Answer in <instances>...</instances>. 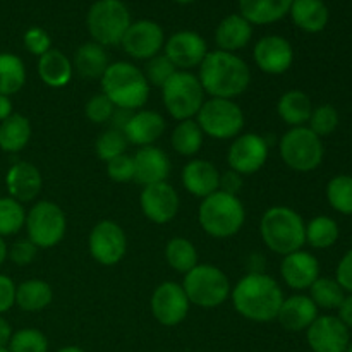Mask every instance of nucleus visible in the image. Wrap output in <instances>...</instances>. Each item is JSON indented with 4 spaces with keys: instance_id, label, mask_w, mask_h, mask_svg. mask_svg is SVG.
Wrapping results in <instances>:
<instances>
[{
    "instance_id": "1",
    "label": "nucleus",
    "mask_w": 352,
    "mask_h": 352,
    "mask_svg": "<svg viewBox=\"0 0 352 352\" xmlns=\"http://www.w3.org/2000/svg\"><path fill=\"white\" fill-rule=\"evenodd\" d=\"M230 299L243 318L256 323L277 320L284 302V291L274 277L263 274H248L230 291Z\"/></svg>"
},
{
    "instance_id": "2",
    "label": "nucleus",
    "mask_w": 352,
    "mask_h": 352,
    "mask_svg": "<svg viewBox=\"0 0 352 352\" xmlns=\"http://www.w3.org/2000/svg\"><path fill=\"white\" fill-rule=\"evenodd\" d=\"M198 69V79L210 98L236 100L251 85L250 65L230 52H208Z\"/></svg>"
},
{
    "instance_id": "3",
    "label": "nucleus",
    "mask_w": 352,
    "mask_h": 352,
    "mask_svg": "<svg viewBox=\"0 0 352 352\" xmlns=\"http://www.w3.org/2000/svg\"><path fill=\"white\" fill-rule=\"evenodd\" d=\"M102 93L117 107L134 112L146 105L150 85L143 71L131 62H112L100 79Z\"/></svg>"
},
{
    "instance_id": "4",
    "label": "nucleus",
    "mask_w": 352,
    "mask_h": 352,
    "mask_svg": "<svg viewBox=\"0 0 352 352\" xmlns=\"http://www.w3.org/2000/svg\"><path fill=\"white\" fill-rule=\"evenodd\" d=\"M260 234L265 246L275 254H291L306 244V223L296 210L277 205L263 213Z\"/></svg>"
},
{
    "instance_id": "5",
    "label": "nucleus",
    "mask_w": 352,
    "mask_h": 352,
    "mask_svg": "<svg viewBox=\"0 0 352 352\" xmlns=\"http://www.w3.org/2000/svg\"><path fill=\"white\" fill-rule=\"evenodd\" d=\"M198 222L201 229L215 239L232 237L246 222V210L239 196L217 191L201 199L198 208Z\"/></svg>"
},
{
    "instance_id": "6",
    "label": "nucleus",
    "mask_w": 352,
    "mask_h": 352,
    "mask_svg": "<svg viewBox=\"0 0 352 352\" xmlns=\"http://www.w3.org/2000/svg\"><path fill=\"white\" fill-rule=\"evenodd\" d=\"M131 23V12L122 0H96L86 14L91 41L102 47L120 45Z\"/></svg>"
},
{
    "instance_id": "7",
    "label": "nucleus",
    "mask_w": 352,
    "mask_h": 352,
    "mask_svg": "<svg viewBox=\"0 0 352 352\" xmlns=\"http://www.w3.org/2000/svg\"><path fill=\"white\" fill-rule=\"evenodd\" d=\"M182 289L189 302L198 308H219L230 298V280L215 265H196L184 275Z\"/></svg>"
},
{
    "instance_id": "8",
    "label": "nucleus",
    "mask_w": 352,
    "mask_h": 352,
    "mask_svg": "<svg viewBox=\"0 0 352 352\" xmlns=\"http://www.w3.org/2000/svg\"><path fill=\"white\" fill-rule=\"evenodd\" d=\"M205 89L191 71H177L162 88V100L168 116L175 120H189L198 116L205 103Z\"/></svg>"
},
{
    "instance_id": "9",
    "label": "nucleus",
    "mask_w": 352,
    "mask_h": 352,
    "mask_svg": "<svg viewBox=\"0 0 352 352\" xmlns=\"http://www.w3.org/2000/svg\"><path fill=\"white\" fill-rule=\"evenodd\" d=\"M282 162L296 172H313L322 165L325 157L322 138L308 126L291 127L278 141Z\"/></svg>"
},
{
    "instance_id": "10",
    "label": "nucleus",
    "mask_w": 352,
    "mask_h": 352,
    "mask_svg": "<svg viewBox=\"0 0 352 352\" xmlns=\"http://www.w3.org/2000/svg\"><path fill=\"white\" fill-rule=\"evenodd\" d=\"M196 122L205 136L220 141L234 140L243 134L244 112L234 100L210 98L199 109Z\"/></svg>"
},
{
    "instance_id": "11",
    "label": "nucleus",
    "mask_w": 352,
    "mask_h": 352,
    "mask_svg": "<svg viewBox=\"0 0 352 352\" xmlns=\"http://www.w3.org/2000/svg\"><path fill=\"white\" fill-rule=\"evenodd\" d=\"M24 227H26L28 239L38 250H50L64 239L67 219L64 210L57 203L43 199L31 206L30 212H26Z\"/></svg>"
},
{
    "instance_id": "12",
    "label": "nucleus",
    "mask_w": 352,
    "mask_h": 352,
    "mask_svg": "<svg viewBox=\"0 0 352 352\" xmlns=\"http://www.w3.org/2000/svg\"><path fill=\"white\" fill-rule=\"evenodd\" d=\"M88 250L96 263L103 265V267H113L126 256V232L113 220H102L89 232Z\"/></svg>"
},
{
    "instance_id": "13",
    "label": "nucleus",
    "mask_w": 352,
    "mask_h": 352,
    "mask_svg": "<svg viewBox=\"0 0 352 352\" xmlns=\"http://www.w3.org/2000/svg\"><path fill=\"white\" fill-rule=\"evenodd\" d=\"M270 144L263 136L254 133H244L234 138L229 151H227V164L230 170L241 175L256 174L265 167L268 160Z\"/></svg>"
},
{
    "instance_id": "14",
    "label": "nucleus",
    "mask_w": 352,
    "mask_h": 352,
    "mask_svg": "<svg viewBox=\"0 0 352 352\" xmlns=\"http://www.w3.org/2000/svg\"><path fill=\"white\" fill-rule=\"evenodd\" d=\"M120 45L129 57L136 60H150L165 47L164 28L151 19L134 21L127 28Z\"/></svg>"
},
{
    "instance_id": "15",
    "label": "nucleus",
    "mask_w": 352,
    "mask_h": 352,
    "mask_svg": "<svg viewBox=\"0 0 352 352\" xmlns=\"http://www.w3.org/2000/svg\"><path fill=\"white\" fill-rule=\"evenodd\" d=\"M150 306L155 320L160 325L175 327L186 320L191 302L181 284L167 280L155 289Z\"/></svg>"
},
{
    "instance_id": "16",
    "label": "nucleus",
    "mask_w": 352,
    "mask_h": 352,
    "mask_svg": "<svg viewBox=\"0 0 352 352\" xmlns=\"http://www.w3.org/2000/svg\"><path fill=\"white\" fill-rule=\"evenodd\" d=\"M164 54L175 65L177 71H191L199 67L208 55V45L205 38L196 31L182 30L165 40Z\"/></svg>"
},
{
    "instance_id": "17",
    "label": "nucleus",
    "mask_w": 352,
    "mask_h": 352,
    "mask_svg": "<svg viewBox=\"0 0 352 352\" xmlns=\"http://www.w3.org/2000/svg\"><path fill=\"white\" fill-rule=\"evenodd\" d=\"M179 195L174 186L165 182L144 186L140 195V206L143 215L157 226L172 222L179 213Z\"/></svg>"
},
{
    "instance_id": "18",
    "label": "nucleus",
    "mask_w": 352,
    "mask_h": 352,
    "mask_svg": "<svg viewBox=\"0 0 352 352\" xmlns=\"http://www.w3.org/2000/svg\"><path fill=\"white\" fill-rule=\"evenodd\" d=\"M306 342L313 352H346L351 332L339 316L322 315L306 330Z\"/></svg>"
},
{
    "instance_id": "19",
    "label": "nucleus",
    "mask_w": 352,
    "mask_h": 352,
    "mask_svg": "<svg viewBox=\"0 0 352 352\" xmlns=\"http://www.w3.org/2000/svg\"><path fill=\"white\" fill-rule=\"evenodd\" d=\"M253 58L261 72L278 76L291 69L294 62V48L284 36L268 34V36L260 38L254 45Z\"/></svg>"
},
{
    "instance_id": "20",
    "label": "nucleus",
    "mask_w": 352,
    "mask_h": 352,
    "mask_svg": "<svg viewBox=\"0 0 352 352\" xmlns=\"http://www.w3.org/2000/svg\"><path fill=\"white\" fill-rule=\"evenodd\" d=\"M280 277L292 291H306L320 277L318 260L305 250L285 254L280 263Z\"/></svg>"
},
{
    "instance_id": "21",
    "label": "nucleus",
    "mask_w": 352,
    "mask_h": 352,
    "mask_svg": "<svg viewBox=\"0 0 352 352\" xmlns=\"http://www.w3.org/2000/svg\"><path fill=\"white\" fill-rule=\"evenodd\" d=\"M43 177L36 165L30 162H17L10 165L6 174V188L12 199L19 203H30L41 192Z\"/></svg>"
},
{
    "instance_id": "22",
    "label": "nucleus",
    "mask_w": 352,
    "mask_h": 352,
    "mask_svg": "<svg viewBox=\"0 0 352 352\" xmlns=\"http://www.w3.org/2000/svg\"><path fill=\"white\" fill-rule=\"evenodd\" d=\"M165 127H167V122L162 117V113L155 112V110L141 109L133 112L122 133L127 143L144 148L153 146L155 141L160 140L162 134L165 133Z\"/></svg>"
},
{
    "instance_id": "23",
    "label": "nucleus",
    "mask_w": 352,
    "mask_h": 352,
    "mask_svg": "<svg viewBox=\"0 0 352 352\" xmlns=\"http://www.w3.org/2000/svg\"><path fill=\"white\" fill-rule=\"evenodd\" d=\"M134 181L138 184L150 186L165 182L170 175V158L157 146L140 148L134 155Z\"/></svg>"
},
{
    "instance_id": "24",
    "label": "nucleus",
    "mask_w": 352,
    "mask_h": 352,
    "mask_svg": "<svg viewBox=\"0 0 352 352\" xmlns=\"http://www.w3.org/2000/svg\"><path fill=\"white\" fill-rule=\"evenodd\" d=\"M181 181L189 195L205 199L219 191L220 170L210 160L195 158L184 165Z\"/></svg>"
},
{
    "instance_id": "25",
    "label": "nucleus",
    "mask_w": 352,
    "mask_h": 352,
    "mask_svg": "<svg viewBox=\"0 0 352 352\" xmlns=\"http://www.w3.org/2000/svg\"><path fill=\"white\" fill-rule=\"evenodd\" d=\"M318 316V308L309 296L294 294L284 299L278 309L277 322L287 332H306Z\"/></svg>"
},
{
    "instance_id": "26",
    "label": "nucleus",
    "mask_w": 352,
    "mask_h": 352,
    "mask_svg": "<svg viewBox=\"0 0 352 352\" xmlns=\"http://www.w3.org/2000/svg\"><path fill=\"white\" fill-rule=\"evenodd\" d=\"M253 38V24L241 14H229L219 23L215 30V43L219 50L234 52L248 47Z\"/></svg>"
},
{
    "instance_id": "27",
    "label": "nucleus",
    "mask_w": 352,
    "mask_h": 352,
    "mask_svg": "<svg viewBox=\"0 0 352 352\" xmlns=\"http://www.w3.org/2000/svg\"><path fill=\"white\" fill-rule=\"evenodd\" d=\"M74 67L72 60L57 48H52L47 54L38 57V76L48 88H64L71 82Z\"/></svg>"
},
{
    "instance_id": "28",
    "label": "nucleus",
    "mask_w": 352,
    "mask_h": 352,
    "mask_svg": "<svg viewBox=\"0 0 352 352\" xmlns=\"http://www.w3.org/2000/svg\"><path fill=\"white\" fill-rule=\"evenodd\" d=\"M292 0H239V14L256 26H267L284 19Z\"/></svg>"
},
{
    "instance_id": "29",
    "label": "nucleus",
    "mask_w": 352,
    "mask_h": 352,
    "mask_svg": "<svg viewBox=\"0 0 352 352\" xmlns=\"http://www.w3.org/2000/svg\"><path fill=\"white\" fill-rule=\"evenodd\" d=\"M291 19L306 33H320L329 24V7L323 0H292Z\"/></svg>"
},
{
    "instance_id": "30",
    "label": "nucleus",
    "mask_w": 352,
    "mask_h": 352,
    "mask_svg": "<svg viewBox=\"0 0 352 352\" xmlns=\"http://www.w3.org/2000/svg\"><path fill=\"white\" fill-rule=\"evenodd\" d=\"M109 65L110 60L105 47L95 41L82 43L74 52V58H72V67L82 79H102Z\"/></svg>"
},
{
    "instance_id": "31",
    "label": "nucleus",
    "mask_w": 352,
    "mask_h": 352,
    "mask_svg": "<svg viewBox=\"0 0 352 352\" xmlns=\"http://www.w3.org/2000/svg\"><path fill=\"white\" fill-rule=\"evenodd\" d=\"M313 103L301 89H289L278 98L277 113L287 126L302 127L309 122Z\"/></svg>"
},
{
    "instance_id": "32",
    "label": "nucleus",
    "mask_w": 352,
    "mask_h": 352,
    "mask_svg": "<svg viewBox=\"0 0 352 352\" xmlns=\"http://www.w3.org/2000/svg\"><path fill=\"white\" fill-rule=\"evenodd\" d=\"M31 122L23 113H12L0 122V150L6 153H19L31 140Z\"/></svg>"
},
{
    "instance_id": "33",
    "label": "nucleus",
    "mask_w": 352,
    "mask_h": 352,
    "mask_svg": "<svg viewBox=\"0 0 352 352\" xmlns=\"http://www.w3.org/2000/svg\"><path fill=\"white\" fill-rule=\"evenodd\" d=\"M54 301V291L48 282L40 278H30L16 285V305L23 311L36 313L45 309Z\"/></svg>"
},
{
    "instance_id": "34",
    "label": "nucleus",
    "mask_w": 352,
    "mask_h": 352,
    "mask_svg": "<svg viewBox=\"0 0 352 352\" xmlns=\"http://www.w3.org/2000/svg\"><path fill=\"white\" fill-rule=\"evenodd\" d=\"M26 85L23 58L9 52H0V95H16Z\"/></svg>"
},
{
    "instance_id": "35",
    "label": "nucleus",
    "mask_w": 352,
    "mask_h": 352,
    "mask_svg": "<svg viewBox=\"0 0 352 352\" xmlns=\"http://www.w3.org/2000/svg\"><path fill=\"white\" fill-rule=\"evenodd\" d=\"M203 138L205 134L196 120H181L172 131L170 144L175 153H179L181 157H195L201 150Z\"/></svg>"
},
{
    "instance_id": "36",
    "label": "nucleus",
    "mask_w": 352,
    "mask_h": 352,
    "mask_svg": "<svg viewBox=\"0 0 352 352\" xmlns=\"http://www.w3.org/2000/svg\"><path fill=\"white\" fill-rule=\"evenodd\" d=\"M165 260L172 270L186 275L198 265V251L186 237H174L165 246Z\"/></svg>"
},
{
    "instance_id": "37",
    "label": "nucleus",
    "mask_w": 352,
    "mask_h": 352,
    "mask_svg": "<svg viewBox=\"0 0 352 352\" xmlns=\"http://www.w3.org/2000/svg\"><path fill=\"white\" fill-rule=\"evenodd\" d=\"M340 236L339 223L327 215H318L306 223V243L315 250H329Z\"/></svg>"
},
{
    "instance_id": "38",
    "label": "nucleus",
    "mask_w": 352,
    "mask_h": 352,
    "mask_svg": "<svg viewBox=\"0 0 352 352\" xmlns=\"http://www.w3.org/2000/svg\"><path fill=\"white\" fill-rule=\"evenodd\" d=\"M308 291L309 298L318 309H339L346 299V291L340 287L336 278L318 277Z\"/></svg>"
},
{
    "instance_id": "39",
    "label": "nucleus",
    "mask_w": 352,
    "mask_h": 352,
    "mask_svg": "<svg viewBox=\"0 0 352 352\" xmlns=\"http://www.w3.org/2000/svg\"><path fill=\"white\" fill-rule=\"evenodd\" d=\"M327 199L336 212L352 215V175L339 174L327 184Z\"/></svg>"
},
{
    "instance_id": "40",
    "label": "nucleus",
    "mask_w": 352,
    "mask_h": 352,
    "mask_svg": "<svg viewBox=\"0 0 352 352\" xmlns=\"http://www.w3.org/2000/svg\"><path fill=\"white\" fill-rule=\"evenodd\" d=\"M26 223V210L23 203L16 201L10 196L0 198V237H9L21 232Z\"/></svg>"
},
{
    "instance_id": "41",
    "label": "nucleus",
    "mask_w": 352,
    "mask_h": 352,
    "mask_svg": "<svg viewBox=\"0 0 352 352\" xmlns=\"http://www.w3.org/2000/svg\"><path fill=\"white\" fill-rule=\"evenodd\" d=\"M127 144L129 143H127L122 131L113 129V127L112 129H107L100 134L98 140H96L95 143L96 157L107 164V162H110L112 158L120 157V155L126 153Z\"/></svg>"
},
{
    "instance_id": "42",
    "label": "nucleus",
    "mask_w": 352,
    "mask_h": 352,
    "mask_svg": "<svg viewBox=\"0 0 352 352\" xmlns=\"http://www.w3.org/2000/svg\"><path fill=\"white\" fill-rule=\"evenodd\" d=\"M7 349L10 352H48V339L38 329H21L12 333Z\"/></svg>"
},
{
    "instance_id": "43",
    "label": "nucleus",
    "mask_w": 352,
    "mask_h": 352,
    "mask_svg": "<svg viewBox=\"0 0 352 352\" xmlns=\"http://www.w3.org/2000/svg\"><path fill=\"white\" fill-rule=\"evenodd\" d=\"M339 112L330 103H323L313 109L311 117H309L308 127L318 138H327L339 127Z\"/></svg>"
},
{
    "instance_id": "44",
    "label": "nucleus",
    "mask_w": 352,
    "mask_h": 352,
    "mask_svg": "<svg viewBox=\"0 0 352 352\" xmlns=\"http://www.w3.org/2000/svg\"><path fill=\"white\" fill-rule=\"evenodd\" d=\"M177 72L175 65L168 60L165 54H158L146 60V65L143 69V74L146 78L148 85L157 86V88H164L165 82Z\"/></svg>"
},
{
    "instance_id": "45",
    "label": "nucleus",
    "mask_w": 352,
    "mask_h": 352,
    "mask_svg": "<svg viewBox=\"0 0 352 352\" xmlns=\"http://www.w3.org/2000/svg\"><path fill=\"white\" fill-rule=\"evenodd\" d=\"M113 110H116V105L107 98L103 93H98V95H93L91 98L86 102L85 107V113H86V119L89 122H95V124H105L110 122L113 116Z\"/></svg>"
},
{
    "instance_id": "46",
    "label": "nucleus",
    "mask_w": 352,
    "mask_h": 352,
    "mask_svg": "<svg viewBox=\"0 0 352 352\" xmlns=\"http://www.w3.org/2000/svg\"><path fill=\"white\" fill-rule=\"evenodd\" d=\"M107 175L119 184L134 181V158L127 153L112 158L107 162Z\"/></svg>"
},
{
    "instance_id": "47",
    "label": "nucleus",
    "mask_w": 352,
    "mask_h": 352,
    "mask_svg": "<svg viewBox=\"0 0 352 352\" xmlns=\"http://www.w3.org/2000/svg\"><path fill=\"white\" fill-rule=\"evenodd\" d=\"M24 47L30 54L36 55V57H41L43 54H47L48 50H52V38L43 28L33 26L30 30H26L23 36Z\"/></svg>"
},
{
    "instance_id": "48",
    "label": "nucleus",
    "mask_w": 352,
    "mask_h": 352,
    "mask_svg": "<svg viewBox=\"0 0 352 352\" xmlns=\"http://www.w3.org/2000/svg\"><path fill=\"white\" fill-rule=\"evenodd\" d=\"M38 248L34 246L30 239H21L16 241V243L10 246L7 258H10V261H12L14 265H17V267H26V265L33 263Z\"/></svg>"
},
{
    "instance_id": "49",
    "label": "nucleus",
    "mask_w": 352,
    "mask_h": 352,
    "mask_svg": "<svg viewBox=\"0 0 352 352\" xmlns=\"http://www.w3.org/2000/svg\"><path fill=\"white\" fill-rule=\"evenodd\" d=\"M336 280L346 291V294H352V250L347 251L337 265Z\"/></svg>"
},
{
    "instance_id": "50",
    "label": "nucleus",
    "mask_w": 352,
    "mask_h": 352,
    "mask_svg": "<svg viewBox=\"0 0 352 352\" xmlns=\"http://www.w3.org/2000/svg\"><path fill=\"white\" fill-rule=\"evenodd\" d=\"M16 305V284L10 277L0 274V315Z\"/></svg>"
},
{
    "instance_id": "51",
    "label": "nucleus",
    "mask_w": 352,
    "mask_h": 352,
    "mask_svg": "<svg viewBox=\"0 0 352 352\" xmlns=\"http://www.w3.org/2000/svg\"><path fill=\"white\" fill-rule=\"evenodd\" d=\"M243 188H244V175L237 174V172L230 170V168L227 172H223V174H220L219 191L237 196Z\"/></svg>"
},
{
    "instance_id": "52",
    "label": "nucleus",
    "mask_w": 352,
    "mask_h": 352,
    "mask_svg": "<svg viewBox=\"0 0 352 352\" xmlns=\"http://www.w3.org/2000/svg\"><path fill=\"white\" fill-rule=\"evenodd\" d=\"M131 116H133V112H131V110L117 109V107H116V110H113L112 119H110V122H112L113 129L124 131V127H126V124L129 122Z\"/></svg>"
},
{
    "instance_id": "53",
    "label": "nucleus",
    "mask_w": 352,
    "mask_h": 352,
    "mask_svg": "<svg viewBox=\"0 0 352 352\" xmlns=\"http://www.w3.org/2000/svg\"><path fill=\"white\" fill-rule=\"evenodd\" d=\"M339 311V318L342 320L344 323H346L347 329H352V294H347L346 299H344V302L340 305V308L337 309Z\"/></svg>"
},
{
    "instance_id": "54",
    "label": "nucleus",
    "mask_w": 352,
    "mask_h": 352,
    "mask_svg": "<svg viewBox=\"0 0 352 352\" xmlns=\"http://www.w3.org/2000/svg\"><path fill=\"white\" fill-rule=\"evenodd\" d=\"M12 325L3 316H0V349H7L10 339H12Z\"/></svg>"
},
{
    "instance_id": "55",
    "label": "nucleus",
    "mask_w": 352,
    "mask_h": 352,
    "mask_svg": "<svg viewBox=\"0 0 352 352\" xmlns=\"http://www.w3.org/2000/svg\"><path fill=\"white\" fill-rule=\"evenodd\" d=\"M12 113H14V109H12V100H10V96L0 95V122L6 120L7 117L12 116Z\"/></svg>"
},
{
    "instance_id": "56",
    "label": "nucleus",
    "mask_w": 352,
    "mask_h": 352,
    "mask_svg": "<svg viewBox=\"0 0 352 352\" xmlns=\"http://www.w3.org/2000/svg\"><path fill=\"white\" fill-rule=\"evenodd\" d=\"M7 253H9V248H7V244H6V241H3V237H0V267H2V265L6 263Z\"/></svg>"
},
{
    "instance_id": "57",
    "label": "nucleus",
    "mask_w": 352,
    "mask_h": 352,
    "mask_svg": "<svg viewBox=\"0 0 352 352\" xmlns=\"http://www.w3.org/2000/svg\"><path fill=\"white\" fill-rule=\"evenodd\" d=\"M57 352H86V351H82L81 347H78V346H65V347H62V349H58Z\"/></svg>"
},
{
    "instance_id": "58",
    "label": "nucleus",
    "mask_w": 352,
    "mask_h": 352,
    "mask_svg": "<svg viewBox=\"0 0 352 352\" xmlns=\"http://www.w3.org/2000/svg\"><path fill=\"white\" fill-rule=\"evenodd\" d=\"M174 2H177V3H191V2H195V0H174Z\"/></svg>"
},
{
    "instance_id": "59",
    "label": "nucleus",
    "mask_w": 352,
    "mask_h": 352,
    "mask_svg": "<svg viewBox=\"0 0 352 352\" xmlns=\"http://www.w3.org/2000/svg\"><path fill=\"white\" fill-rule=\"evenodd\" d=\"M346 352H352V340L349 342V346H347V351Z\"/></svg>"
},
{
    "instance_id": "60",
    "label": "nucleus",
    "mask_w": 352,
    "mask_h": 352,
    "mask_svg": "<svg viewBox=\"0 0 352 352\" xmlns=\"http://www.w3.org/2000/svg\"><path fill=\"white\" fill-rule=\"evenodd\" d=\"M0 352H10L9 349H0Z\"/></svg>"
}]
</instances>
